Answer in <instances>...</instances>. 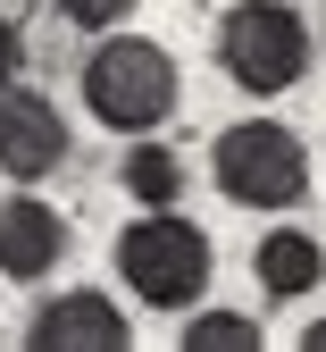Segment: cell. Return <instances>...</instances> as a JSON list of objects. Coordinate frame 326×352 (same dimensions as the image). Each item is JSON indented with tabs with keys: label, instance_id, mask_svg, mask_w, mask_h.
I'll return each instance as SVG.
<instances>
[{
	"label": "cell",
	"instance_id": "8fae6325",
	"mask_svg": "<svg viewBox=\"0 0 326 352\" xmlns=\"http://www.w3.org/2000/svg\"><path fill=\"white\" fill-rule=\"evenodd\" d=\"M51 9H59L67 25H84V34H109V25L134 9V0H51Z\"/></svg>",
	"mask_w": 326,
	"mask_h": 352
},
{
	"label": "cell",
	"instance_id": "7c38bea8",
	"mask_svg": "<svg viewBox=\"0 0 326 352\" xmlns=\"http://www.w3.org/2000/svg\"><path fill=\"white\" fill-rule=\"evenodd\" d=\"M25 67V34H17V17H0V84H9Z\"/></svg>",
	"mask_w": 326,
	"mask_h": 352
},
{
	"label": "cell",
	"instance_id": "6da1fadb",
	"mask_svg": "<svg viewBox=\"0 0 326 352\" xmlns=\"http://www.w3.org/2000/svg\"><path fill=\"white\" fill-rule=\"evenodd\" d=\"M176 101H184V76L143 34H117V42H101V51L84 59V109L101 118L109 135H151V126L176 118Z\"/></svg>",
	"mask_w": 326,
	"mask_h": 352
},
{
	"label": "cell",
	"instance_id": "8992f818",
	"mask_svg": "<svg viewBox=\"0 0 326 352\" xmlns=\"http://www.w3.org/2000/svg\"><path fill=\"white\" fill-rule=\"evenodd\" d=\"M25 344H34V352H126V344H134V319L117 311L109 294H59V302L34 311Z\"/></svg>",
	"mask_w": 326,
	"mask_h": 352
},
{
	"label": "cell",
	"instance_id": "277c9868",
	"mask_svg": "<svg viewBox=\"0 0 326 352\" xmlns=\"http://www.w3.org/2000/svg\"><path fill=\"white\" fill-rule=\"evenodd\" d=\"M209 269H218L209 235L193 227V218H176V210H143V218L117 235V277L143 294L151 311H184V302H201Z\"/></svg>",
	"mask_w": 326,
	"mask_h": 352
},
{
	"label": "cell",
	"instance_id": "3957f363",
	"mask_svg": "<svg viewBox=\"0 0 326 352\" xmlns=\"http://www.w3.org/2000/svg\"><path fill=\"white\" fill-rule=\"evenodd\" d=\"M209 176L235 210H293L310 193V143L276 118H243L209 143Z\"/></svg>",
	"mask_w": 326,
	"mask_h": 352
},
{
	"label": "cell",
	"instance_id": "5b68a950",
	"mask_svg": "<svg viewBox=\"0 0 326 352\" xmlns=\"http://www.w3.org/2000/svg\"><path fill=\"white\" fill-rule=\"evenodd\" d=\"M59 160H67V118H59V101H42V93H0V176L42 185Z\"/></svg>",
	"mask_w": 326,
	"mask_h": 352
},
{
	"label": "cell",
	"instance_id": "9c48e42d",
	"mask_svg": "<svg viewBox=\"0 0 326 352\" xmlns=\"http://www.w3.org/2000/svg\"><path fill=\"white\" fill-rule=\"evenodd\" d=\"M117 185L143 201V210H176V193H184V160H176L167 143H134L126 168H117Z\"/></svg>",
	"mask_w": 326,
	"mask_h": 352
},
{
	"label": "cell",
	"instance_id": "7a4b0ae2",
	"mask_svg": "<svg viewBox=\"0 0 326 352\" xmlns=\"http://www.w3.org/2000/svg\"><path fill=\"white\" fill-rule=\"evenodd\" d=\"M218 67L235 76L251 101L293 93L310 76V17L293 0H235V9L218 17Z\"/></svg>",
	"mask_w": 326,
	"mask_h": 352
},
{
	"label": "cell",
	"instance_id": "52a82bcc",
	"mask_svg": "<svg viewBox=\"0 0 326 352\" xmlns=\"http://www.w3.org/2000/svg\"><path fill=\"white\" fill-rule=\"evenodd\" d=\"M59 260H67V218L51 201H34V193L0 201V277L34 285V277H51Z\"/></svg>",
	"mask_w": 326,
	"mask_h": 352
},
{
	"label": "cell",
	"instance_id": "ba28073f",
	"mask_svg": "<svg viewBox=\"0 0 326 352\" xmlns=\"http://www.w3.org/2000/svg\"><path fill=\"white\" fill-rule=\"evenodd\" d=\"M251 269H259V294H276V302H301V294L326 277V243H318V235H301V227H276V235H259Z\"/></svg>",
	"mask_w": 326,
	"mask_h": 352
},
{
	"label": "cell",
	"instance_id": "30bf717a",
	"mask_svg": "<svg viewBox=\"0 0 326 352\" xmlns=\"http://www.w3.org/2000/svg\"><path fill=\"white\" fill-rule=\"evenodd\" d=\"M176 344H184V352H259L268 336H259L251 311H201V319L176 327Z\"/></svg>",
	"mask_w": 326,
	"mask_h": 352
},
{
	"label": "cell",
	"instance_id": "4fadbf2b",
	"mask_svg": "<svg viewBox=\"0 0 326 352\" xmlns=\"http://www.w3.org/2000/svg\"><path fill=\"white\" fill-rule=\"evenodd\" d=\"M301 352H326V319H310V327H301Z\"/></svg>",
	"mask_w": 326,
	"mask_h": 352
}]
</instances>
